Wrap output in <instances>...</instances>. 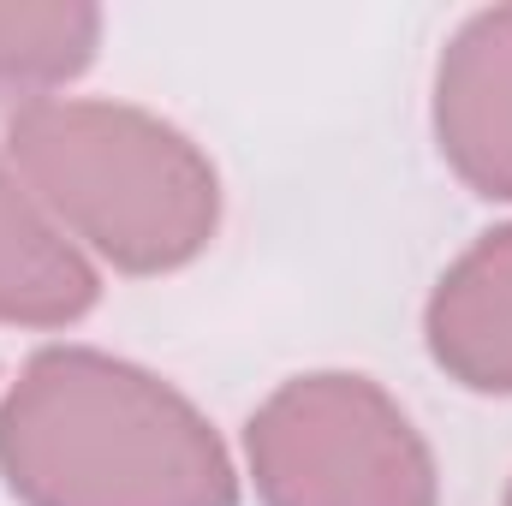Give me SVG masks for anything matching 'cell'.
Instances as JSON below:
<instances>
[{
  "label": "cell",
  "mask_w": 512,
  "mask_h": 506,
  "mask_svg": "<svg viewBox=\"0 0 512 506\" xmlns=\"http://www.w3.org/2000/svg\"><path fill=\"white\" fill-rule=\"evenodd\" d=\"M18 506H239L215 423L161 376L96 346H42L0 399Z\"/></svg>",
  "instance_id": "obj_1"
},
{
  "label": "cell",
  "mask_w": 512,
  "mask_h": 506,
  "mask_svg": "<svg viewBox=\"0 0 512 506\" xmlns=\"http://www.w3.org/2000/svg\"><path fill=\"white\" fill-rule=\"evenodd\" d=\"M6 161L66 239L120 274H173L209 251L221 227L215 161L131 102H30L6 126Z\"/></svg>",
  "instance_id": "obj_2"
},
{
  "label": "cell",
  "mask_w": 512,
  "mask_h": 506,
  "mask_svg": "<svg viewBox=\"0 0 512 506\" xmlns=\"http://www.w3.org/2000/svg\"><path fill=\"white\" fill-rule=\"evenodd\" d=\"M262 506H441L429 441L370 376L280 381L245 423Z\"/></svg>",
  "instance_id": "obj_3"
},
{
  "label": "cell",
  "mask_w": 512,
  "mask_h": 506,
  "mask_svg": "<svg viewBox=\"0 0 512 506\" xmlns=\"http://www.w3.org/2000/svg\"><path fill=\"white\" fill-rule=\"evenodd\" d=\"M435 143L477 197L512 203V6L471 12L441 48Z\"/></svg>",
  "instance_id": "obj_4"
},
{
  "label": "cell",
  "mask_w": 512,
  "mask_h": 506,
  "mask_svg": "<svg viewBox=\"0 0 512 506\" xmlns=\"http://www.w3.org/2000/svg\"><path fill=\"white\" fill-rule=\"evenodd\" d=\"M429 358L471 393H512V221L459 256L423 310Z\"/></svg>",
  "instance_id": "obj_5"
},
{
  "label": "cell",
  "mask_w": 512,
  "mask_h": 506,
  "mask_svg": "<svg viewBox=\"0 0 512 506\" xmlns=\"http://www.w3.org/2000/svg\"><path fill=\"white\" fill-rule=\"evenodd\" d=\"M102 298L90 256L30 197L18 167L0 155V322L12 328H72Z\"/></svg>",
  "instance_id": "obj_6"
},
{
  "label": "cell",
  "mask_w": 512,
  "mask_h": 506,
  "mask_svg": "<svg viewBox=\"0 0 512 506\" xmlns=\"http://www.w3.org/2000/svg\"><path fill=\"white\" fill-rule=\"evenodd\" d=\"M102 42V12L78 0L54 6H0V96L48 102V90L72 84Z\"/></svg>",
  "instance_id": "obj_7"
},
{
  "label": "cell",
  "mask_w": 512,
  "mask_h": 506,
  "mask_svg": "<svg viewBox=\"0 0 512 506\" xmlns=\"http://www.w3.org/2000/svg\"><path fill=\"white\" fill-rule=\"evenodd\" d=\"M501 506H512V489H507V501H501Z\"/></svg>",
  "instance_id": "obj_8"
}]
</instances>
